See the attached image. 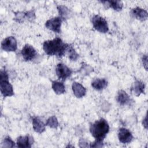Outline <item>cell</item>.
I'll return each mask as SVG.
<instances>
[{
  "label": "cell",
  "mask_w": 148,
  "mask_h": 148,
  "mask_svg": "<svg viewBox=\"0 0 148 148\" xmlns=\"http://www.w3.org/2000/svg\"><path fill=\"white\" fill-rule=\"evenodd\" d=\"M68 45L64 43L60 38H56L44 42L43 49L47 55L56 56L61 58L66 53Z\"/></svg>",
  "instance_id": "obj_1"
},
{
  "label": "cell",
  "mask_w": 148,
  "mask_h": 148,
  "mask_svg": "<svg viewBox=\"0 0 148 148\" xmlns=\"http://www.w3.org/2000/svg\"><path fill=\"white\" fill-rule=\"evenodd\" d=\"M109 131V125L106 120L102 118L90 125V131L95 140H102Z\"/></svg>",
  "instance_id": "obj_2"
},
{
  "label": "cell",
  "mask_w": 148,
  "mask_h": 148,
  "mask_svg": "<svg viewBox=\"0 0 148 148\" xmlns=\"http://www.w3.org/2000/svg\"><path fill=\"white\" fill-rule=\"evenodd\" d=\"M0 90L4 97L14 95L13 86L9 82L8 74L5 70H1L0 72Z\"/></svg>",
  "instance_id": "obj_3"
},
{
  "label": "cell",
  "mask_w": 148,
  "mask_h": 148,
  "mask_svg": "<svg viewBox=\"0 0 148 148\" xmlns=\"http://www.w3.org/2000/svg\"><path fill=\"white\" fill-rule=\"evenodd\" d=\"M92 24L95 29L101 33H106L109 31L106 20L99 15H95L92 18Z\"/></svg>",
  "instance_id": "obj_4"
},
{
  "label": "cell",
  "mask_w": 148,
  "mask_h": 148,
  "mask_svg": "<svg viewBox=\"0 0 148 148\" xmlns=\"http://www.w3.org/2000/svg\"><path fill=\"white\" fill-rule=\"evenodd\" d=\"M56 72L58 79L64 81L71 75L72 71L64 64L59 63L56 66Z\"/></svg>",
  "instance_id": "obj_5"
},
{
  "label": "cell",
  "mask_w": 148,
  "mask_h": 148,
  "mask_svg": "<svg viewBox=\"0 0 148 148\" xmlns=\"http://www.w3.org/2000/svg\"><path fill=\"white\" fill-rule=\"evenodd\" d=\"M62 20L60 16L55 17L48 20L45 23V26L49 29L58 34L61 32V25Z\"/></svg>",
  "instance_id": "obj_6"
},
{
  "label": "cell",
  "mask_w": 148,
  "mask_h": 148,
  "mask_svg": "<svg viewBox=\"0 0 148 148\" xmlns=\"http://www.w3.org/2000/svg\"><path fill=\"white\" fill-rule=\"evenodd\" d=\"M17 46V40L14 36H8L1 43V48L6 51H15Z\"/></svg>",
  "instance_id": "obj_7"
},
{
  "label": "cell",
  "mask_w": 148,
  "mask_h": 148,
  "mask_svg": "<svg viewBox=\"0 0 148 148\" xmlns=\"http://www.w3.org/2000/svg\"><path fill=\"white\" fill-rule=\"evenodd\" d=\"M21 55L25 61H31L35 58L37 52L33 46L27 44L21 50Z\"/></svg>",
  "instance_id": "obj_8"
},
{
  "label": "cell",
  "mask_w": 148,
  "mask_h": 148,
  "mask_svg": "<svg viewBox=\"0 0 148 148\" xmlns=\"http://www.w3.org/2000/svg\"><path fill=\"white\" fill-rule=\"evenodd\" d=\"M118 137L120 142L124 144L131 142L133 138L131 132L128 129L125 128H121L119 129Z\"/></svg>",
  "instance_id": "obj_9"
},
{
  "label": "cell",
  "mask_w": 148,
  "mask_h": 148,
  "mask_svg": "<svg viewBox=\"0 0 148 148\" xmlns=\"http://www.w3.org/2000/svg\"><path fill=\"white\" fill-rule=\"evenodd\" d=\"M34 143V139L29 135L20 136L17 139V146L21 148L31 147Z\"/></svg>",
  "instance_id": "obj_10"
},
{
  "label": "cell",
  "mask_w": 148,
  "mask_h": 148,
  "mask_svg": "<svg viewBox=\"0 0 148 148\" xmlns=\"http://www.w3.org/2000/svg\"><path fill=\"white\" fill-rule=\"evenodd\" d=\"M72 88L74 95L77 98H80L86 95V89L80 83L78 82H73L72 85Z\"/></svg>",
  "instance_id": "obj_11"
},
{
  "label": "cell",
  "mask_w": 148,
  "mask_h": 148,
  "mask_svg": "<svg viewBox=\"0 0 148 148\" xmlns=\"http://www.w3.org/2000/svg\"><path fill=\"white\" fill-rule=\"evenodd\" d=\"M132 14L136 19L140 21H145L147 18V12L143 9L139 7L134 8L131 11Z\"/></svg>",
  "instance_id": "obj_12"
},
{
  "label": "cell",
  "mask_w": 148,
  "mask_h": 148,
  "mask_svg": "<svg viewBox=\"0 0 148 148\" xmlns=\"http://www.w3.org/2000/svg\"><path fill=\"white\" fill-rule=\"evenodd\" d=\"M32 125L34 131L38 133H42L45 130V124L38 117L32 119Z\"/></svg>",
  "instance_id": "obj_13"
},
{
  "label": "cell",
  "mask_w": 148,
  "mask_h": 148,
  "mask_svg": "<svg viewBox=\"0 0 148 148\" xmlns=\"http://www.w3.org/2000/svg\"><path fill=\"white\" fill-rule=\"evenodd\" d=\"M145 84L139 80H136L131 87V92L136 96L140 95L144 92Z\"/></svg>",
  "instance_id": "obj_14"
},
{
  "label": "cell",
  "mask_w": 148,
  "mask_h": 148,
  "mask_svg": "<svg viewBox=\"0 0 148 148\" xmlns=\"http://www.w3.org/2000/svg\"><path fill=\"white\" fill-rule=\"evenodd\" d=\"M130 98L127 92L123 90L119 91L117 96V101L121 105H127L130 102Z\"/></svg>",
  "instance_id": "obj_15"
},
{
  "label": "cell",
  "mask_w": 148,
  "mask_h": 148,
  "mask_svg": "<svg viewBox=\"0 0 148 148\" xmlns=\"http://www.w3.org/2000/svg\"><path fill=\"white\" fill-rule=\"evenodd\" d=\"M108 82L105 79H96L92 83V87L96 90L101 91L106 87Z\"/></svg>",
  "instance_id": "obj_16"
},
{
  "label": "cell",
  "mask_w": 148,
  "mask_h": 148,
  "mask_svg": "<svg viewBox=\"0 0 148 148\" xmlns=\"http://www.w3.org/2000/svg\"><path fill=\"white\" fill-rule=\"evenodd\" d=\"M101 3H104V5H106L110 8H113L114 10L120 11L122 9L123 4L120 1H101Z\"/></svg>",
  "instance_id": "obj_17"
},
{
  "label": "cell",
  "mask_w": 148,
  "mask_h": 148,
  "mask_svg": "<svg viewBox=\"0 0 148 148\" xmlns=\"http://www.w3.org/2000/svg\"><path fill=\"white\" fill-rule=\"evenodd\" d=\"M52 88L57 94H61L65 92V87L64 84L57 81L52 82Z\"/></svg>",
  "instance_id": "obj_18"
},
{
  "label": "cell",
  "mask_w": 148,
  "mask_h": 148,
  "mask_svg": "<svg viewBox=\"0 0 148 148\" xmlns=\"http://www.w3.org/2000/svg\"><path fill=\"white\" fill-rule=\"evenodd\" d=\"M57 9L60 14V17L62 19H68L70 17V11L69 9L64 5H59L57 6Z\"/></svg>",
  "instance_id": "obj_19"
},
{
  "label": "cell",
  "mask_w": 148,
  "mask_h": 148,
  "mask_svg": "<svg viewBox=\"0 0 148 148\" xmlns=\"http://www.w3.org/2000/svg\"><path fill=\"white\" fill-rule=\"evenodd\" d=\"M66 53L68 56L69 58L72 61H76V60L79 57L78 54L76 52L75 49L72 46L68 45L67 49L66 50Z\"/></svg>",
  "instance_id": "obj_20"
},
{
  "label": "cell",
  "mask_w": 148,
  "mask_h": 148,
  "mask_svg": "<svg viewBox=\"0 0 148 148\" xmlns=\"http://www.w3.org/2000/svg\"><path fill=\"white\" fill-rule=\"evenodd\" d=\"M46 125L52 128H57L58 125V122L57 117L55 116H52L50 117L47 120Z\"/></svg>",
  "instance_id": "obj_21"
},
{
  "label": "cell",
  "mask_w": 148,
  "mask_h": 148,
  "mask_svg": "<svg viewBox=\"0 0 148 148\" xmlns=\"http://www.w3.org/2000/svg\"><path fill=\"white\" fill-rule=\"evenodd\" d=\"M15 143L13 140L9 137L7 136L4 138L2 143V147H13L14 146Z\"/></svg>",
  "instance_id": "obj_22"
},
{
  "label": "cell",
  "mask_w": 148,
  "mask_h": 148,
  "mask_svg": "<svg viewBox=\"0 0 148 148\" xmlns=\"http://www.w3.org/2000/svg\"><path fill=\"white\" fill-rule=\"evenodd\" d=\"M15 17L14 18V20L19 23H23L25 19H26L25 17V12H17L14 13Z\"/></svg>",
  "instance_id": "obj_23"
},
{
  "label": "cell",
  "mask_w": 148,
  "mask_h": 148,
  "mask_svg": "<svg viewBox=\"0 0 148 148\" xmlns=\"http://www.w3.org/2000/svg\"><path fill=\"white\" fill-rule=\"evenodd\" d=\"M25 13L26 19L29 21H32L35 18V14L34 10H29Z\"/></svg>",
  "instance_id": "obj_24"
},
{
  "label": "cell",
  "mask_w": 148,
  "mask_h": 148,
  "mask_svg": "<svg viewBox=\"0 0 148 148\" xmlns=\"http://www.w3.org/2000/svg\"><path fill=\"white\" fill-rule=\"evenodd\" d=\"M103 146V141L95 140V141L93 143H91L90 145L91 147H101Z\"/></svg>",
  "instance_id": "obj_25"
},
{
  "label": "cell",
  "mask_w": 148,
  "mask_h": 148,
  "mask_svg": "<svg viewBox=\"0 0 148 148\" xmlns=\"http://www.w3.org/2000/svg\"><path fill=\"white\" fill-rule=\"evenodd\" d=\"M142 61H143V66H144L145 68L147 70V57L146 55L143 56Z\"/></svg>",
  "instance_id": "obj_26"
}]
</instances>
